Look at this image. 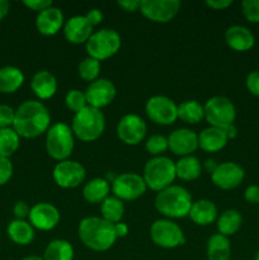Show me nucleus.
Returning <instances> with one entry per match:
<instances>
[{
    "label": "nucleus",
    "mask_w": 259,
    "mask_h": 260,
    "mask_svg": "<svg viewBox=\"0 0 259 260\" xmlns=\"http://www.w3.org/2000/svg\"><path fill=\"white\" fill-rule=\"evenodd\" d=\"M51 127V114L41 101H25L15 109L13 129L23 139H36Z\"/></svg>",
    "instance_id": "1"
},
{
    "label": "nucleus",
    "mask_w": 259,
    "mask_h": 260,
    "mask_svg": "<svg viewBox=\"0 0 259 260\" xmlns=\"http://www.w3.org/2000/svg\"><path fill=\"white\" fill-rule=\"evenodd\" d=\"M78 235L81 243L94 251H107L116 244L114 225L98 216H90L80 221Z\"/></svg>",
    "instance_id": "2"
},
{
    "label": "nucleus",
    "mask_w": 259,
    "mask_h": 260,
    "mask_svg": "<svg viewBox=\"0 0 259 260\" xmlns=\"http://www.w3.org/2000/svg\"><path fill=\"white\" fill-rule=\"evenodd\" d=\"M192 205V196L188 189L177 184L160 190L155 197V208L168 220L188 217Z\"/></svg>",
    "instance_id": "3"
},
{
    "label": "nucleus",
    "mask_w": 259,
    "mask_h": 260,
    "mask_svg": "<svg viewBox=\"0 0 259 260\" xmlns=\"http://www.w3.org/2000/svg\"><path fill=\"white\" fill-rule=\"evenodd\" d=\"M70 127L75 139L83 142H94L106 129V117L101 109L88 106L74 114Z\"/></svg>",
    "instance_id": "4"
},
{
    "label": "nucleus",
    "mask_w": 259,
    "mask_h": 260,
    "mask_svg": "<svg viewBox=\"0 0 259 260\" xmlns=\"http://www.w3.org/2000/svg\"><path fill=\"white\" fill-rule=\"evenodd\" d=\"M142 178L149 189L159 193L160 190L173 185L174 180L177 179L175 162L164 155L151 157L145 164Z\"/></svg>",
    "instance_id": "5"
},
{
    "label": "nucleus",
    "mask_w": 259,
    "mask_h": 260,
    "mask_svg": "<svg viewBox=\"0 0 259 260\" xmlns=\"http://www.w3.org/2000/svg\"><path fill=\"white\" fill-rule=\"evenodd\" d=\"M75 146V136L69 124L57 122L46 132V151L57 162L69 160Z\"/></svg>",
    "instance_id": "6"
},
{
    "label": "nucleus",
    "mask_w": 259,
    "mask_h": 260,
    "mask_svg": "<svg viewBox=\"0 0 259 260\" xmlns=\"http://www.w3.org/2000/svg\"><path fill=\"white\" fill-rule=\"evenodd\" d=\"M122 40L117 30L111 28H102L95 30L85 43L86 53L89 57L98 60L99 62L113 57L121 50Z\"/></svg>",
    "instance_id": "7"
},
{
    "label": "nucleus",
    "mask_w": 259,
    "mask_h": 260,
    "mask_svg": "<svg viewBox=\"0 0 259 260\" xmlns=\"http://www.w3.org/2000/svg\"><path fill=\"white\" fill-rule=\"evenodd\" d=\"M205 119L211 127L225 128L234 124L236 119V108L233 102L222 95H215L203 104Z\"/></svg>",
    "instance_id": "8"
},
{
    "label": "nucleus",
    "mask_w": 259,
    "mask_h": 260,
    "mask_svg": "<svg viewBox=\"0 0 259 260\" xmlns=\"http://www.w3.org/2000/svg\"><path fill=\"white\" fill-rule=\"evenodd\" d=\"M150 238L152 243L163 249H174L185 243L182 228L168 218H159L150 226Z\"/></svg>",
    "instance_id": "9"
},
{
    "label": "nucleus",
    "mask_w": 259,
    "mask_h": 260,
    "mask_svg": "<svg viewBox=\"0 0 259 260\" xmlns=\"http://www.w3.org/2000/svg\"><path fill=\"white\" fill-rule=\"evenodd\" d=\"M147 118L160 126H170L178 119V104L167 95H154L145 104Z\"/></svg>",
    "instance_id": "10"
},
{
    "label": "nucleus",
    "mask_w": 259,
    "mask_h": 260,
    "mask_svg": "<svg viewBox=\"0 0 259 260\" xmlns=\"http://www.w3.org/2000/svg\"><path fill=\"white\" fill-rule=\"evenodd\" d=\"M146 189V183L142 175L136 173H122L111 183V192L122 202L139 200L145 194Z\"/></svg>",
    "instance_id": "11"
},
{
    "label": "nucleus",
    "mask_w": 259,
    "mask_h": 260,
    "mask_svg": "<svg viewBox=\"0 0 259 260\" xmlns=\"http://www.w3.org/2000/svg\"><path fill=\"white\" fill-rule=\"evenodd\" d=\"M52 178L56 185L63 189H73L85 182L86 170L83 164L75 160H63L57 162L52 170Z\"/></svg>",
    "instance_id": "12"
},
{
    "label": "nucleus",
    "mask_w": 259,
    "mask_h": 260,
    "mask_svg": "<svg viewBox=\"0 0 259 260\" xmlns=\"http://www.w3.org/2000/svg\"><path fill=\"white\" fill-rule=\"evenodd\" d=\"M179 0H142L140 12L146 19L154 23H169L179 13Z\"/></svg>",
    "instance_id": "13"
},
{
    "label": "nucleus",
    "mask_w": 259,
    "mask_h": 260,
    "mask_svg": "<svg viewBox=\"0 0 259 260\" xmlns=\"http://www.w3.org/2000/svg\"><path fill=\"white\" fill-rule=\"evenodd\" d=\"M146 122L135 113L124 114L117 123V136L128 146H136L146 137Z\"/></svg>",
    "instance_id": "14"
},
{
    "label": "nucleus",
    "mask_w": 259,
    "mask_h": 260,
    "mask_svg": "<svg viewBox=\"0 0 259 260\" xmlns=\"http://www.w3.org/2000/svg\"><path fill=\"white\" fill-rule=\"evenodd\" d=\"M61 215L56 206L48 202L36 203L30 207L28 222L38 231H51L60 223Z\"/></svg>",
    "instance_id": "15"
},
{
    "label": "nucleus",
    "mask_w": 259,
    "mask_h": 260,
    "mask_svg": "<svg viewBox=\"0 0 259 260\" xmlns=\"http://www.w3.org/2000/svg\"><path fill=\"white\" fill-rule=\"evenodd\" d=\"M211 182L217 188L230 190L239 187L245 178L243 168L234 161H225L217 165L213 173H211Z\"/></svg>",
    "instance_id": "16"
},
{
    "label": "nucleus",
    "mask_w": 259,
    "mask_h": 260,
    "mask_svg": "<svg viewBox=\"0 0 259 260\" xmlns=\"http://www.w3.org/2000/svg\"><path fill=\"white\" fill-rule=\"evenodd\" d=\"M117 95L116 85L109 79L99 78L90 83L85 89L86 102L89 107L102 109L109 106Z\"/></svg>",
    "instance_id": "17"
},
{
    "label": "nucleus",
    "mask_w": 259,
    "mask_h": 260,
    "mask_svg": "<svg viewBox=\"0 0 259 260\" xmlns=\"http://www.w3.org/2000/svg\"><path fill=\"white\" fill-rule=\"evenodd\" d=\"M168 144L177 156H189L198 149V135L189 128H177L168 136Z\"/></svg>",
    "instance_id": "18"
},
{
    "label": "nucleus",
    "mask_w": 259,
    "mask_h": 260,
    "mask_svg": "<svg viewBox=\"0 0 259 260\" xmlns=\"http://www.w3.org/2000/svg\"><path fill=\"white\" fill-rule=\"evenodd\" d=\"M63 37L73 45H85L94 33V27L85 15H74L69 18L62 28Z\"/></svg>",
    "instance_id": "19"
},
{
    "label": "nucleus",
    "mask_w": 259,
    "mask_h": 260,
    "mask_svg": "<svg viewBox=\"0 0 259 260\" xmlns=\"http://www.w3.org/2000/svg\"><path fill=\"white\" fill-rule=\"evenodd\" d=\"M65 24V17L60 8L50 7L38 13L36 17V28L38 33L46 37H51L60 32Z\"/></svg>",
    "instance_id": "20"
},
{
    "label": "nucleus",
    "mask_w": 259,
    "mask_h": 260,
    "mask_svg": "<svg viewBox=\"0 0 259 260\" xmlns=\"http://www.w3.org/2000/svg\"><path fill=\"white\" fill-rule=\"evenodd\" d=\"M30 89L38 101H48L57 93V79L47 70L37 71L30 80Z\"/></svg>",
    "instance_id": "21"
},
{
    "label": "nucleus",
    "mask_w": 259,
    "mask_h": 260,
    "mask_svg": "<svg viewBox=\"0 0 259 260\" xmlns=\"http://www.w3.org/2000/svg\"><path fill=\"white\" fill-rule=\"evenodd\" d=\"M225 42L236 52H246L255 45V37L249 28L244 25H231L225 32Z\"/></svg>",
    "instance_id": "22"
},
{
    "label": "nucleus",
    "mask_w": 259,
    "mask_h": 260,
    "mask_svg": "<svg viewBox=\"0 0 259 260\" xmlns=\"http://www.w3.org/2000/svg\"><path fill=\"white\" fill-rule=\"evenodd\" d=\"M188 217L197 226H208L217 220V206L210 200H198L193 202Z\"/></svg>",
    "instance_id": "23"
},
{
    "label": "nucleus",
    "mask_w": 259,
    "mask_h": 260,
    "mask_svg": "<svg viewBox=\"0 0 259 260\" xmlns=\"http://www.w3.org/2000/svg\"><path fill=\"white\" fill-rule=\"evenodd\" d=\"M225 131L217 127H207L198 135V149L207 154L218 152L228 145Z\"/></svg>",
    "instance_id": "24"
},
{
    "label": "nucleus",
    "mask_w": 259,
    "mask_h": 260,
    "mask_svg": "<svg viewBox=\"0 0 259 260\" xmlns=\"http://www.w3.org/2000/svg\"><path fill=\"white\" fill-rule=\"evenodd\" d=\"M111 193V183L106 178H93L83 187L84 200L91 205H101Z\"/></svg>",
    "instance_id": "25"
},
{
    "label": "nucleus",
    "mask_w": 259,
    "mask_h": 260,
    "mask_svg": "<svg viewBox=\"0 0 259 260\" xmlns=\"http://www.w3.org/2000/svg\"><path fill=\"white\" fill-rule=\"evenodd\" d=\"M8 236L17 245H29L35 240V229L27 220H13L7 228Z\"/></svg>",
    "instance_id": "26"
},
{
    "label": "nucleus",
    "mask_w": 259,
    "mask_h": 260,
    "mask_svg": "<svg viewBox=\"0 0 259 260\" xmlns=\"http://www.w3.org/2000/svg\"><path fill=\"white\" fill-rule=\"evenodd\" d=\"M24 74L15 66H4L0 69V93L13 94L24 84Z\"/></svg>",
    "instance_id": "27"
},
{
    "label": "nucleus",
    "mask_w": 259,
    "mask_h": 260,
    "mask_svg": "<svg viewBox=\"0 0 259 260\" xmlns=\"http://www.w3.org/2000/svg\"><path fill=\"white\" fill-rule=\"evenodd\" d=\"M203 165L201 164L200 159L193 155L189 156L180 157L177 162H175V174L177 178L184 182H193V180L198 179L202 174Z\"/></svg>",
    "instance_id": "28"
},
{
    "label": "nucleus",
    "mask_w": 259,
    "mask_h": 260,
    "mask_svg": "<svg viewBox=\"0 0 259 260\" xmlns=\"http://www.w3.org/2000/svg\"><path fill=\"white\" fill-rule=\"evenodd\" d=\"M206 255L207 260H230L231 244L229 238L218 233L210 236L206 246Z\"/></svg>",
    "instance_id": "29"
},
{
    "label": "nucleus",
    "mask_w": 259,
    "mask_h": 260,
    "mask_svg": "<svg viewBox=\"0 0 259 260\" xmlns=\"http://www.w3.org/2000/svg\"><path fill=\"white\" fill-rule=\"evenodd\" d=\"M243 225V216L236 210H226L216 220L217 231L221 235L230 238L240 230Z\"/></svg>",
    "instance_id": "30"
},
{
    "label": "nucleus",
    "mask_w": 259,
    "mask_h": 260,
    "mask_svg": "<svg viewBox=\"0 0 259 260\" xmlns=\"http://www.w3.org/2000/svg\"><path fill=\"white\" fill-rule=\"evenodd\" d=\"M73 245L63 239H55L45 248L43 260H73L74 259Z\"/></svg>",
    "instance_id": "31"
},
{
    "label": "nucleus",
    "mask_w": 259,
    "mask_h": 260,
    "mask_svg": "<svg viewBox=\"0 0 259 260\" xmlns=\"http://www.w3.org/2000/svg\"><path fill=\"white\" fill-rule=\"evenodd\" d=\"M205 118V109L200 102L190 99L178 106V119L188 124H197Z\"/></svg>",
    "instance_id": "32"
},
{
    "label": "nucleus",
    "mask_w": 259,
    "mask_h": 260,
    "mask_svg": "<svg viewBox=\"0 0 259 260\" xmlns=\"http://www.w3.org/2000/svg\"><path fill=\"white\" fill-rule=\"evenodd\" d=\"M101 215L103 220L113 225L121 222L124 215L123 202L114 196H109L101 203Z\"/></svg>",
    "instance_id": "33"
},
{
    "label": "nucleus",
    "mask_w": 259,
    "mask_h": 260,
    "mask_svg": "<svg viewBox=\"0 0 259 260\" xmlns=\"http://www.w3.org/2000/svg\"><path fill=\"white\" fill-rule=\"evenodd\" d=\"M20 145V137L17 132L10 128L0 129V157L9 159L17 152Z\"/></svg>",
    "instance_id": "34"
},
{
    "label": "nucleus",
    "mask_w": 259,
    "mask_h": 260,
    "mask_svg": "<svg viewBox=\"0 0 259 260\" xmlns=\"http://www.w3.org/2000/svg\"><path fill=\"white\" fill-rule=\"evenodd\" d=\"M78 74L81 80L88 81L89 84L99 79L101 74V62L93 57H85L78 66Z\"/></svg>",
    "instance_id": "35"
},
{
    "label": "nucleus",
    "mask_w": 259,
    "mask_h": 260,
    "mask_svg": "<svg viewBox=\"0 0 259 260\" xmlns=\"http://www.w3.org/2000/svg\"><path fill=\"white\" fill-rule=\"evenodd\" d=\"M65 106L71 112H74V114L80 112L85 107H88L85 91L79 90V89H71V90H69L65 95Z\"/></svg>",
    "instance_id": "36"
},
{
    "label": "nucleus",
    "mask_w": 259,
    "mask_h": 260,
    "mask_svg": "<svg viewBox=\"0 0 259 260\" xmlns=\"http://www.w3.org/2000/svg\"><path fill=\"white\" fill-rule=\"evenodd\" d=\"M145 149L152 156H163L167 150H169V144H168V137L163 135H152L145 142Z\"/></svg>",
    "instance_id": "37"
},
{
    "label": "nucleus",
    "mask_w": 259,
    "mask_h": 260,
    "mask_svg": "<svg viewBox=\"0 0 259 260\" xmlns=\"http://www.w3.org/2000/svg\"><path fill=\"white\" fill-rule=\"evenodd\" d=\"M241 12L249 23H259V0H244Z\"/></svg>",
    "instance_id": "38"
},
{
    "label": "nucleus",
    "mask_w": 259,
    "mask_h": 260,
    "mask_svg": "<svg viewBox=\"0 0 259 260\" xmlns=\"http://www.w3.org/2000/svg\"><path fill=\"white\" fill-rule=\"evenodd\" d=\"M15 117V109L7 104H0V129L13 127Z\"/></svg>",
    "instance_id": "39"
},
{
    "label": "nucleus",
    "mask_w": 259,
    "mask_h": 260,
    "mask_svg": "<svg viewBox=\"0 0 259 260\" xmlns=\"http://www.w3.org/2000/svg\"><path fill=\"white\" fill-rule=\"evenodd\" d=\"M13 162L7 157H0V185H5L13 177Z\"/></svg>",
    "instance_id": "40"
},
{
    "label": "nucleus",
    "mask_w": 259,
    "mask_h": 260,
    "mask_svg": "<svg viewBox=\"0 0 259 260\" xmlns=\"http://www.w3.org/2000/svg\"><path fill=\"white\" fill-rule=\"evenodd\" d=\"M245 85L249 93L259 98V70H254L248 74L245 80Z\"/></svg>",
    "instance_id": "41"
},
{
    "label": "nucleus",
    "mask_w": 259,
    "mask_h": 260,
    "mask_svg": "<svg viewBox=\"0 0 259 260\" xmlns=\"http://www.w3.org/2000/svg\"><path fill=\"white\" fill-rule=\"evenodd\" d=\"M23 5L27 7L28 9L33 10V12L41 13L42 10L52 7L53 3L51 2V0H24V2H23Z\"/></svg>",
    "instance_id": "42"
},
{
    "label": "nucleus",
    "mask_w": 259,
    "mask_h": 260,
    "mask_svg": "<svg viewBox=\"0 0 259 260\" xmlns=\"http://www.w3.org/2000/svg\"><path fill=\"white\" fill-rule=\"evenodd\" d=\"M30 207L24 202V201H18L13 207V215L15 220H25L29 216Z\"/></svg>",
    "instance_id": "43"
},
{
    "label": "nucleus",
    "mask_w": 259,
    "mask_h": 260,
    "mask_svg": "<svg viewBox=\"0 0 259 260\" xmlns=\"http://www.w3.org/2000/svg\"><path fill=\"white\" fill-rule=\"evenodd\" d=\"M244 200L250 205H259V185H249L244 192Z\"/></svg>",
    "instance_id": "44"
},
{
    "label": "nucleus",
    "mask_w": 259,
    "mask_h": 260,
    "mask_svg": "<svg viewBox=\"0 0 259 260\" xmlns=\"http://www.w3.org/2000/svg\"><path fill=\"white\" fill-rule=\"evenodd\" d=\"M85 17H86V19L89 20V23L93 25V27L101 24L104 19V14L102 13V10L96 9V8H93V9L88 10V13L85 14Z\"/></svg>",
    "instance_id": "45"
},
{
    "label": "nucleus",
    "mask_w": 259,
    "mask_h": 260,
    "mask_svg": "<svg viewBox=\"0 0 259 260\" xmlns=\"http://www.w3.org/2000/svg\"><path fill=\"white\" fill-rule=\"evenodd\" d=\"M141 2L142 0H121V2H117V5L119 8L124 10V12L134 13L140 10L141 8Z\"/></svg>",
    "instance_id": "46"
},
{
    "label": "nucleus",
    "mask_w": 259,
    "mask_h": 260,
    "mask_svg": "<svg viewBox=\"0 0 259 260\" xmlns=\"http://www.w3.org/2000/svg\"><path fill=\"white\" fill-rule=\"evenodd\" d=\"M206 5L213 10H225L233 5V0H207Z\"/></svg>",
    "instance_id": "47"
},
{
    "label": "nucleus",
    "mask_w": 259,
    "mask_h": 260,
    "mask_svg": "<svg viewBox=\"0 0 259 260\" xmlns=\"http://www.w3.org/2000/svg\"><path fill=\"white\" fill-rule=\"evenodd\" d=\"M130 228L126 222H118L114 225V233H116L117 239H122V238H126L127 234H128Z\"/></svg>",
    "instance_id": "48"
},
{
    "label": "nucleus",
    "mask_w": 259,
    "mask_h": 260,
    "mask_svg": "<svg viewBox=\"0 0 259 260\" xmlns=\"http://www.w3.org/2000/svg\"><path fill=\"white\" fill-rule=\"evenodd\" d=\"M10 3L8 0H0V22L9 14Z\"/></svg>",
    "instance_id": "49"
},
{
    "label": "nucleus",
    "mask_w": 259,
    "mask_h": 260,
    "mask_svg": "<svg viewBox=\"0 0 259 260\" xmlns=\"http://www.w3.org/2000/svg\"><path fill=\"white\" fill-rule=\"evenodd\" d=\"M223 131H225V135L226 137H228V140H234L236 136H238V128L235 127V124H230V126L225 127Z\"/></svg>",
    "instance_id": "50"
},
{
    "label": "nucleus",
    "mask_w": 259,
    "mask_h": 260,
    "mask_svg": "<svg viewBox=\"0 0 259 260\" xmlns=\"http://www.w3.org/2000/svg\"><path fill=\"white\" fill-rule=\"evenodd\" d=\"M217 165L218 164L215 161V160H213V159H208V160H206L205 164H203V169H206L211 174V173H213V170H215L216 168H217Z\"/></svg>",
    "instance_id": "51"
},
{
    "label": "nucleus",
    "mask_w": 259,
    "mask_h": 260,
    "mask_svg": "<svg viewBox=\"0 0 259 260\" xmlns=\"http://www.w3.org/2000/svg\"><path fill=\"white\" fill-rule=\"evenodd\" d=\"M22 260H43L42 256H38V255H28L25 258H23Z\"/></svg>",
    "instance_id": "52"
},
{
    "label": "nucleus",
    "mask_w": 259,
    "mask_h": 260,
    "mask_svg": "<svg viewBox=\"0 0 259 260\" xmlns=\"http://www.w3.org/2000/svg\"><path fill=\"white\" fill-rule=\"evenodd\" d=\"M254 260H259V251L255 254V256H254Z\"/></svg>",
    "instance_id": "53"
}]
</instances>
